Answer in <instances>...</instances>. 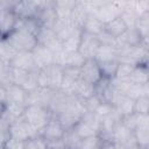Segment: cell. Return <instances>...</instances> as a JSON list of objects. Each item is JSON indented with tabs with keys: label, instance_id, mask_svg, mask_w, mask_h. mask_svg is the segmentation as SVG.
<instances>
[{
	"label": "cell",
	"instance_id": "obj_1",
	"mask_svg": "<svg viewBox=\"0 0 149 149\" xmlns=\"http://www.w3.org/2000/svg\"><path fill=\"white\" fill-rule=\"evenodd\" d=\"M86 112L87 111L83 100L76 97H70L66 104L63 106V108L54 116H56L64 126V128L69 130L74 128V126L83 119Z\"/></svg>",
	"mask_w": 149,
	"mask_h": 149
},
{
	"label": "cell",
	"instance_id": "obj_2",
	"mask_svg": "<svg viewBox=\"0 0 149 149\" xmlns=\"http://www.w3.org/2000/svg\"><path fill=\"white\" fill-rule=\"evenodd\" d=\"M52 116L54 114L49 108L37 105L26 106L23 114L24 120L38 133V135H41L42 130L44 129V127L48 125V122L51 120Z\"/></svg>",
	"mask_w": 149,
	"mask_h": 149
},
{
	"label": "cell",
	"instance_id": "obj_3",
	"mask_svg": "<svg viewBox=\"0 0 149 149\" xmlns=\"http://www.w3.org/2000/svg\"><path fill=\"white\" fill-rule=\"evenodd\" d=\"M63 79H64V69L58 65L52 64L43 70H38L40 87H44L58 92L61 90Z\"/></svg>",
	"mask_w": 149,
	"mask_h": 149
},
{
	"label": "cell",
	"instance_id": "obj_4",
	"mask_svg": "<svg viewBox=\"0 0 149 149\" xmlns=\"http://www.w3.org/2000/svg\"><path fill=\"white\" fill-rule=\"evenodd\" d=\"M1 38H6L17 51H33L38 44L37 36L24 29H16L7 37Z\"/></svg>",
	"mask_w": 149,
	"mask_h": 149
},
{
	"label": "cell",
	"instance_id": "obj_5",
	"mask_svg": "<svg viewBox=\"0 0 149 149\" xmlns=\"http://www.w3.org/2000/svg\"><path fill=\"white\" fill-rule=\"evenodd\" d=\"M101 122L102 120L93 112H86L83 119L74 126L76 133L81 137H91V136H97L100 135L101 130Z\"/></svg>",
	"mask_w": 149,
	"mask_h": 149
},
{
	"label": "cell",
	"instance_id": "obj_6",
	"mask_svg": "<svg viewBox=\"0 0 149 149\" xmlns=\"http://www.w3.org/2000/svg\"><path fill=\"white\" fill-rule=\"evenodd\" d=\"M148 58H149V52L142 47V44L134 47H126L119 50V62L121 63L139 65L146 63Z\"/></svg>",
	"mask_w": 149,
	"mask_h": 149
},
{
	"label": "cell",
	"instance_id": "obj_7",
	"mask_svg": "<svg viewBox=\"0 0 149 149\" xmlns=\"http://www.w3.org/2000/svg\"><path fill=\"white\" fill-rule=\"evenodd\" d=\"M123 7L125 1H101V5L97 8L94 14L104 24H107L121 15Z\"/></svg>",
	"mask_w": 149,
	"mask_h": 149
},
{
	"label": "cell",
	"instance_id": "obj_8",
	"mask_svg": "<svg viewBox=\"0 0 149 149\" xmlns=\"http://www.w3.org/2000/svg\"><path fill=\"white\" fill-rule=\"evenodd\" d=\"M111 141L118 143L122 149H137L139 144L136 142V139L134 136V132L130 130L128 127H126L121 121L115 127Z\"/></svg>",
	"mask_w": 149,
	"mask_h": 149
},
{
	"label": "cell",
	"instance_id": "obj_9",
	"mask_svg": "<svg viewBox=\"0 0 149 149\" xmlns=\"http://www.w3.org/2000/svg\"><path fill=\"white\" fill-rule=\"evenodd\" d=\"M8 134H9V137L21 140V141H24V142L38 135V133L24 120L23 116L13 121L9 125Z\"/></svg>",
	"mask_w": 149,
	"mask_h": 149
},
{
	"label": "cell",
	"instance_id": "obj_10",
	"mask_svg": "<svg viewBox=\"0 0 149 149\" xmlns=\"http://www.w3.org/2000/svg\"><path fill=\"white\" fill-rule=\"evenodd\" d=\"M104 78L105 77L102 74L101 68H100L99 63L95 59H86L85 63L81 65V68H80V79L97 86Z\"/></svg>",
	"mask_w": 149,
	"mask_h": 149
},
{
	"label": "cell",
	"instance_id": "obj_11",
	"mask_svg": "<svg viewBox=\"0 0 149 149\" xmlns=\"http://www.w3.org/2000/svg\"><path fill=\"white\" fill-rule=\"evenodd\" d=\"M37 41L40 44L49 48L52 52H56L61 49H63L62 41L58 38L57 34L55 33L54 28L49 27H41L38 34H37Z\"/></svg>",
	"mask_w": 149,
	"mask_h": 149
},
{
	"label": "cell",
	"instance_id": "obj_12",
	"mask_svg": "<svg viewBox=\"0 0 149 149\" xmlns=\"http://www.w3.org/2000/svg\"><path fill=\"white\" fill-rule=\"evenodd\" d=\"M100 45L101 44H100L97 36L90 35V34H86V33L83 31L80 47H79L78 51L81 54V56L85 59H94Z\"/></svg>",
	"mask_w": 149,
	"mask_h": 149
},
{
	"label": "cell",
	"instance_id": "obj_13",
	"mask_svg": "<svg viewBox=\"0 0 149 149\" xmlns=\"http://www.w3.org/2000/svg\"><path fill=\"white\" fill-rule=\"evenodd\" d=\"M66 133V129L64 128V126L61 123V121L56 118L52 116L51 120L48 122V125L44 127V129L41 133V136L47 140L48 142L51 141H59L63 140L64 135Z\"/></svg>",
	"mask_w": 149,
	"mask_h": 149
},
{
	"label": "cell",
	"instance_id": "obj_14",
	"mask_svg": "<svg viewBox=\"0 0 149 149\" xmlns=\"http://www.w3.org/2000/svg\"><path fill=\"white\" fill-rule=\"evenodd\" d=\"M55 91H51L49 88L38 87L37 90L33 92H28V99H27V106L29 105H37L49 108L51 100L55 95Z\"/></svg>",
	"mask_w": 149,
	"mask_h": 149
},
{
	"label": "cell",
	"instance_id": "obj_15",
	"mask_svg": "<svg viewBox=\"0 0 149 149\" xmlns=\"http://www.w3.org/2000/svg\"><path fill=\"white\" fill-rule=\"evenodd\" d=\"M31 52H33L37 70H43L54 64V52L49 48L38 43Z\"/></svg>",
	"mask_w": 149,
	"mask_h": 149
},
{
	"label": "cell",
	"instance_id": "obj_16",
	"mask_svg": "<svg viewBox=\"0 0 149 149\" xmlns=\"http://www.w3.org/2000/svg\"><path fill=\"white\" fill-rule=\"evenodd\" d=\"M12 68L21 69L24 71H37L35 59L31 51H19L10 63Z\"/></svg>",
	"mask_w": 149,
	"mask_h": 149
},
{
	"label": "cell",
	"instance_id": "obj_17",
	"mask_svg": "<svg viewBox=\"0 0 149 149\" xmlns=\"http://www.w3.org/2000/svg\"><path fill=\"white\" fill-rule=\"evenodd\" d=\"M6 91V102L2 105H6L7 102H15L20 105L27 106V99H28V92L15 84H12L9 86H2ZM1 105V106H2Z\"/></svg>",
	"mask_w": 149,
	"mask_h": 149
},
{
	"label": "cell",
	"instance_id": "obj_18",
	"mask_svg": "<svg viewBox=\"0 0 149 149\" xmlns=\"http://www.w3.org/2000/svg\"><path fill=\"white\" fill-rule=\"evenodd\" d=\"M17 16L13 9H0V26H1V37H7L15 30Z\"/></svg>",
	"mask_w": 149,
	"mask_h": 149
},
{
	"label": "cell",
	"instance_id": "obj_19",
	"mask_svg": "<svg viewBox=\"0 0 149 149\" xmlns=\"http://www.w3.org/2000/svg\"><path fill=\"white\" fill-rule=\"evenodd\" d=\"M142 42V37L137 33L135 28H129L127 29L120 37L116 38V48L120 50L126 47H134L139 45Z\"/></svg>",
	"mask_w": 149,
	"mask_h": 149
},
{
	"label": "cell",
	"instance_id": "obj_20",
	"mask_svg": "<svg viewBox=\"0 0 149 149\" xmlns=\"http://www.w3.org/2000/svg\"><path fill=\"white\" fill-rule=\"evenodd\" d=\"M99 64H105L109 62H116L119 61V49L113 45H104L101 44L99 47V50L94 58Z\"/></svg>",
	"mask_w": 149,
	"mask_h": 149
},
{
	"label": "cell",
	"instance_id": "obj_21",
	"mask_svg": "<svg viewBox=\"0 0 149 149\" xmlns=\"http://www.w3.org/2000/svg\"><path fill=\"white\" fill-rule=\"evenodd\" d=\"M88 10L85 6V2L84 1H77L76 2V6L72 10V14H71V21L73 22V24L78 28H80L83 30V26L88 16Z\"/></svg>",
	"mask_w": 149,
	"mask_h": 149
},
{
	"label": "cell",
	"instance_id": "obj_22",
	"mask_svg": "<svg viewBox=\"0 0 149 149\" xmlns=\"http://www.w3.org/2000/svg\"><path fill=\"white\" fill-rule=\"evenodd\" d=\"M105 30V24L99 20V17L95 14H88L84 26H83V31L90 35L98 36Z\"/></svg>",
	"mask_w": 149,
	"mask_h": 149
},
{
	"label": "cell",
	"instance_id": "obj_23",
	"mask_svg": "<svg viewBox=\"0 0 149 149\" xmlns=\"http://www.w3.org/2000/svg\"><path fill=\"white\" fill-rule=\"evenodd\" d=\"M77 0H56L55 1V12L58 19H69L71 17L72 10L76 6Z\"/></svg>",
	"mask_w": 149,
	"mask_h": 149
},
{
	"label": "cell",
	"instance_id": "obj_24",
	"mask_svg": "<svg viewBox=\"0 0 149 149\" xmlns=\"http://www.w3.org/2000/svg\"><path fill=\"white\" fill-rule=\"evenodd\" d=\"M129 80L132 83L139 84V85L149 83V69H148L147 64L143 63V64L136 65L129 76Z\"/></svg>",
	"mask_w": 149,
	"mask_h": 149
},
{
	"label": "cell",
	"instance_id": "obj_25",
	"mask_svg": "<svg viewBox=\"0 0 149 149\" xmlns=\"http://www.w3.org/2000/svg\"><path fill=\"white\" fill-rule=\"evenodd\" d=\"M97 94V86L93 84H90L83 79H79L77 84V91H76V98L80 100H86L91 97Z\"/></svg>",
	"mask_w": 149,
	"mask_h": 149
},
{
	"label": "cell",
	"instance_id": "obj_26",
	"mask_svg": "<svg viewBox=\"0 0 149 149\" xmlns=\"http://www.w3.org/2000/svg\"><path fill=\"white\" fill-rule=\"evenodd\" d=\"M17 50L6 40L1 38V44H0V61L6 62V63H12L14 57L17 55Z\"/></svg>",
	"mask_w": 149,
	"mask_h": 149
},
{
	"label": "cell",
	"instance_id": "obj_27",
	"mask_svg": "<svg viewBox=\"0 0 149 149\" xmlns=\"http://www.w3.org/2000/svg\"><path fill=\"white\" fill-rule=\"evenodd\" d=\"M127 29H128L127 26L125 24V22L122 21V19H121L120 16L116 17V19H114V20L111 21L109 23L105 24V30H106L109 35H112L114 38L120 37Z\"/></svg>",
	"mask_w": 149,
	"mask_h": 149
},
{
	"label": "cell",
	"instance_id": "obj_28",
	"mask_svg": "<svg viewBox=\"0 0 149 149\" xmlns=\"http://www.w3.org/2000/svg\"><path fill=\"white\" fill-rule=\"evenodd\" d=\"M134 136L139 147H149V123L139 125L134 129Z\"/></svg>",
	"mask_w": 149,
	"mask_h": 149
},
{
	"label": "cell",
	"instance_id": "obj_29",
	"mask_svg": "<svg viewBox=\"0 0 149 149\" xmlns=\"http://www.w3.org/2000/svg\"><path fill=\"white\" fill-rule=\"evenodd\" d=\"M81 35H83V30L77 31L76 34H73L72 36H70L69 38H66L65 41L62 42L63 44V49L71 54V52H77L79 50L80 47V41H81Z\"/></svg>",
	"mask_w": 149,
	"mask_h": 149
},
{
	"label": "cell",
	"instance_id": "obj_30",
	"mask_svg": "<svg viewBox=\"0 0 149 149\" xmlns=\"http://www.w3.org/2000/svg\"><path fill=\"white\" fill-rule=\"evenodd\" d=\"M79 79L69 77L64 74V79L61 86L59 92L63 93L66 97H76V91H77V84H78Z\"/></svg>",
	"mask_w": 149,
	"mask_h": 149
},
{
	"label": "cell",
	"instance_id": "obj_31",
	"mask_svg": "<svg viewBox=\"0 0 149 149\" xmlns=\"http://www.w3.org/2000/svg\"><path fill=\"white\" fill-rule=\"evenodd\" d=\"M81 140L83 139L76 133V130L73 128L66 130V133L63 137V142H64L66 149H79Z\"/></svg>",
	"mask_w": 149,
	"mask_h": 149
},
{
	"label": "cell",
	"instance_id": "obj_32",
	"mask_svg": "<svg viewBox=\"0 0 149 149\" xmlns=\"http://www.w3.org/2000/svg\"><path fill=\"white\" fill-rule=\"evenodd\" d=\"M135 29L137 30V33L140 34L142 40L149 37V12H147L137 17Z\"/></svg>",
	"mask_w": 149,
	"mask_h": 149
},
{
	"label": "cell",
	"instance_id": "obj_33",
	"mask_svg": "<svg viewBox=\"0 0 149 149\" xmlns=\"http://www.w3.org/2000/svg\"><path fill=\"white\" fill-rule=\"evenodd\" d=\"M136 65H132V64H128V63H121L119 62V65H118V69H116V72H115V77L116 79H129V76L133 71V69L135 68Z\"/></svg>",
	"mask_w": 149,
	"mask_h": 149
},
{
	"label": "cell",
	"instance_id": "obj_34",
	"mask_svg": "<svg viewBox=\"0 0 149 149\" xmlns=\"http://www.w3.org/2000/svg\"><path fill=\"white\" fill-rule=\"evenodd\" d=\"M24 149H48V141L41 135H37L28 141H26Z\"/></svg>",
	"mask_w": 149,
	"mask_h": 149
},
{
	"label": "cell",
	"instance_id": "obj_35",
	"mask_svg": "<svg viewBox=\"0 0 149 149\" xmlns=\"http://www.w3.org/2000/svg\"><path fill=\"white\" fill-rule=\"evenodd\" d=\"M101 142H102V140L99 135L86 137V139L81 140L79 149H97V148L101 147Z\"/></svg>",
	"mask_w": 149,
	"mask_h": 149
},
{
	"label": "cell",
	"instance_id": "obj_36",
	"mask_svg": "<svg viewBox=\"0 0 149 149\" xmlns=\"http://www.w3.org/2000/svg\"><path fill=\"white\" fill-rule=\"evenodd\" d=\"M114 112H115V109H114V107H113L112 104H109V102H107V101H102L93 113H95V114L102 120V119L109 116L111 114H113Z\"/></svg>",
	"mask_w": 149,
	"mask_h": 149
},
{
	"label": "cell",
	"instance_id": "obj_37",
	"mask_svg": "<svg viewBox=\"0 0 149 149\" xmlns=\"http://www.w3.org/2000/svg\"><path fill=\"white\" fill-rule=\"evenodd\" d=\"M69 54V52H68ZM85 58L81 56L79 51L77 52H71L68 56V65L66 66H74V68H81V65L85 63ZM65 66V68H66Z\"/></svg>",
	"mask_w": 149,
	"mask_h": 149
},
{
	"label": "cell",
	"instance_id": "obj_38",
	"mask_svg": "<svg viewBox=\"0 0 149 149\" xmlns=\"http://www.w3.org/2000/svg\"><path fill=\"white\" fill-rule=\"evenodd\" d=\"M135 113L149 114V97H141L135 100Z\"/></svg>",
	"mask_w": 149,
	"mask_h": 149
},
{
	"label": "cell",
	"instance_id": "obj_39",
	"mask_svg": "<svg viewBox=\"0 0 149 149\" xmlns=\"http://www.w3.org/2000/svg\"><path fill=\"white\" fill-rule=\"evenodd\" d=\"M24 141L8 137L5 142L1 143V149H24Z\"/></svg>",
	"mask_w": 149,
	"mask_h": 149
},
{
	"label": "cell",
	"instance_id": "obj_40",
	"mask_svg": "<svg viewBox=\"0 0 149 149\" xmlns=\"http://www.w3.org/2000/svg\"><path fill=\"white\" fill-rule=\"evenodd\" d=\"M102 101H104V100L100 98V95L94 94L93 97H91V98L84 100V105H85L87 112H94V111L98 108V106H99Z\"/></svg>",
	"mask_w": 149,
	"mask_h": 149
},
{
	"label": "cell",
	"instance_id": "obj_41",
	"mask_svg": "<svg viewBox=\"0 0 149 149\" xmlns=\"http://www.w3.org/2000/svg\"><path fill=\"white\" fill-rule=\"evenodd\" d=\"M98 40L100 42V44H104V45H113V47H116V38H114L112 35H109L106 30H104L101 34H99L98 36Z\"/></svg>",
	"mask_w": 149,
	"mask_h": 149
},
{
	"label": "cell",
	"instance_id": "obj_42",
	"mask_svg": "<svg viewBox=\"0 0 149 149\" xmlns=\"http://www.w3.org/2000/svg\"><path fill=\"white\" fill-rule=\"evenodd\" d=\"M100 149H122V147H120L118 143L111 140H102Z\"/></svg>",
	"mask_w": 149,
	"mask_h": 149
},
{
	"label": "cell",
	"instance_id": "obj_43",
	"mask_svg": "<svg viewBox=\"0 0 149 149\" xmlns=\"http://www.w3.org/2000/svg\"><path fill=\"white\" fill-rule=\"evenodd\" d=\"M141 44H142V47L149 52V37H147V38H143L142 40V42H141Z\"/></svg>",
	"mask_w": 149,
	"mask_h": 149
},
{
	"label": "cell",
	"instance_id": "obj_44",
	"mask_svg": "<svg viewBox=\"0 0 149 149\" xmlns=\"http://www.w3.org/2000/svg\"><path fill=\"white\" fill-rule=\"evenodd\" d=\"M137 149H149V148L148 147H139Z\"/></svg>",
	"mask_w": 149,
	"mask_h": 149
},
{
	"label": "cell",
	"instance_id": "obj_45",
	"mask_svg": "<svg viewBox=\"0 0 149 149\" xmlns=\"http://www.w3.org/2000/svg\"><path fill=\"white\" fill-rule=\"evenodd\" d=\"M146 64H147V66H148V69H149V58H148V61L146 62Z\"/></svg>",
	"mask_w": 149,
	"mask_h": 149
},
{
	"label": "cell",
	"instance_id": "obj_46",
	"mask_svg": "<svg viewBox=\"0 0 149 149\" xmlns=\"http://www.w3.org/2000/svg\"><path fill=\"white\" fill-rule=\"evenodd\" d=\"M97 149H100V148H97Z\"/></svg>",
	"mask_w": 149,
	"mask_h": 149
},
{
	"label": "cell",
	"instance_id": "obj_47",
	"mask_svg": "<svg viewBox=\"0 0 149 149\" xmlns=\"http://www.w3.org/2000/svg\"><path fill=\"white\" fill-rule=\"evenodd\" d=\"M148 148H149V147H148Z\"/></svg>",
	"mask_w": 149,
	"mask_h": 149
}]
</instances>
